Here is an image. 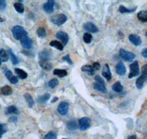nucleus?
Masks as SVG:
<instances>
[{"label": "nucleus", "instance_id": "3", "mask_svg": "<svg viewBox=\"0 0 147 139\" xmlns=\"http://www.w3.org/2000/svg\"><path fill=\"white\" fill-rule=\"evenodd\" d=\"M50 20L54 24L57 25V26H61L66 22L67 16L63 13L57 14V15L51 17Z\"/></svg>", "mask_w": 147, "mask_h": 139}, {"label": "nucleus", "instance_id": "43", "mask_svg": "<svg viewBox=\"0 0 147 139\" xmlns=\"http://www.w3.org/2000/svg\"><path fill=\"white\" fill-rule=\"evenodd\" d=\"M95 81L96 82H97V83H100V84H105V81H104V80L102 79L99 76H98V75L95 76Z\"/></svg>", "mask_w": 147, "mask_h": 139}, {"label": "nucleus", "instance_id": "31", "mask_svg": "<svg viewBox=\"0 0 147 139\" xmlns=\"http://www.w3.org/2000/svg\"><path fill=\"white\" fill-rule=\"evenodd\" d=\"M136 7H134L132 9H129L127 8L126 7L123 6V5H121L119 8V11L121 13H132V12L136 11Z\"/></svg>", "mask_w": 147, "mask_h": 139}, {"label": "nucleus", "instance_id": "44", "mask_svg": "<svg viewBox=\"0 0 147 139\" xmlns=\"http://www.w3.org/2000/svg\"><path fill=\"white\" fill-rule=\"evenodd\" d=\"M141 55L144 56V58H146L147 57V48H144V50L141 52Z\"/></svg>", "mask_w": 147, "mask_h": 139}, {"label": "nucleus", "instance_id": "36", "mask_svg": "<svg viewBox=\"0 0 147 139\" xmlns=\"http://www.w3.org/2000/svg\"><path fill=\"white\" fill-rule=\"evenodd\" d=\"M92 39H93V37H92V35L90 33L86 32V33L83 35V40L85 43H87V44L90 43L92 41Z\"/></svg>", "mask_w": 147, "mask_h": 139}, {"label": "nucleus", "instance_id": "8", "mask_svg": "<svg viewBox=\"0 0 147 139\" xmlns=\"http://www.w3.org/2000/svg\"><path fill=\"white\" fill-rule=\"evenodd\" d=\"M20 43L22 46L25 49H31L32 48V45H33V42H32V39L29 37L28 36H25L24 37H23L20 40Z\"/></svg>", "mask_w": 147, "mask_h": 139}, {"label": "nucleus", "instance_id": "34", "mask_svg": "<svg viewBox=\"0 0 147 139\" xmlns=\"http://www.w3.org/2000/svg\"><path fill=\"white\" fill-rule=\"evenodd\" d=\"M14 7H15L16 10L18 12V13H23L24 12V5L20 2H16V3L14 4Z\"/></svg>", "mask_w": 147, "mask_h": 139}, {"label": "nucleus", "instance_id": "45", "mask_svg": "<svg viewBox=\"0 0 147 139\" xmlns=\"http://www.w3.org/2000/svg\"><path fill=\"white\" fill-rule=\"evenodd\" d=\"M17 121V118L16 117V116H12V117H10V119H9V122H16Z\"/></svg>", "mask_w": 147, "mask_h": 139}, {"label": "nucleus", "instance_id": "24", "mask_svg": "<svg viewBox=\"0 0 147 139\" xmlns=\"http://www.w3.org/2000/svg\"><path fill=\"white\" fill-rule=\"evenodd\" d=\"M24 98L25 99L26 102H27L29 107H30V108H32V106L35 104V101L32 99V96H31L29 93H25V94H24Z\"/></svg>", "mask_w": 147, "mask_h": 139}, {"label": "nucleus", "instance_id": "15", "mask_svg": "<svg viewBox=\"0 0 147 139\" xmlns=\"http://www.w3.org/2000/svg\"><path fill=\"white\" fill-rule=\"evenodd\" d=\"M126 71H127V69H126V67L124 63L121 62V61H119L115 65V72H116V73L119 76H124L125 74Z\"/></svg>", "mask_w": 147, "mask_h": 139}, {"label": "nucleus", "instance_id": "4", "mask_svg": "<svg viewBox=\"0 0 147 139\" xmlns=\"http://www.w3.org/2000/svg\"><path fill=\"white\" fill-rule=\"evenodd\" d=\"M119 56H121L122 59H124L126 61H128V62H130L136 58L135 53L131 51H127L123 48H121L119 50Z\"/></svg>", "mask_w": 147, "mask_h": 139}, {"label": "nucleus", "instance_id": "33", "mask_svg": "<svg viewBox=\"0 0 147 139\" xmlns=\"http://www.w3.org/2000/svg\"><path fill=\"white\" fill-rule=\"evenodd\" d=\"M66 127L67 128L70 130H74L77 128V124L75 121H74V120H70L67 122L66 124Z\"/></svg>", "mask_w": 147, "mask_h": 139}, {"label": "nucleus", "instance_id": "10", "mask_svg": "<svg viewBox=\"0 0 147 139\" xmlns=\"http://www.w3.org/2000/svg\"><path fill=\"white\" fill-rule=\"evenodd\" d=\"M55 36H56V37H57V39H59L60 41L62 42V45H63V46L66 45L67 43H68V42H69V35H68L67 33H65V31H57V33H56V35H55Z\"/></svg>", "mask_w": 147, "mask_h": 139}, {"label": "nucleus", "instance_id": "47", "mask_svg": "<svg viewBox=\"0 0 147 139\" xmlns=\"http://www.w3.org/2000/svg\"><path fill=\"white\" fill-rule=\"evenodd\" d=\"M57 100H58V98H57V97H55V99H53V100H52V103H55L56 101H57Z\"/></svg>", "mask_w": 147, "mask_h": 139}, {"label": "nucleus", "instance_id": "9", "mask_svg": "<svg viewBox=\"0 0 147 139\" xmlns=\"http://www.w3.org/2000/svg\"><path fill=\"white\" fill-rule=\"evenodd\" d=\"M83 29L87 31L88 33H96L99 31V29L92 22H87L83 25Z\"/></svg>", "mask_w": 147, "mask_h": 139}, {"label": "nucleus", "instance_id": "38", "mask_svg": "<svg viewBox=\"0 0 147 139\" xmlns=\"http://www.w3.org/2000/svg\"><path fill=\"white\" fill-rule=\"evenodd\" d=\"M7 130V125L5 124H1V123H0V138L2 137V135H3L5 132H6Z\"/></svg>", "mask_w": 147, "mask_h": 139}, {"label": "nucleus", "instance_id": "14", "mask_svg": "<svg viewBox=\"0 0 147 139\" xmlns=\"http://www.w3.org/2000/svg\"><path fill=\"white\" fill-rule=\"evenodd\" d=\"M55 2L53 0H49L46 2L45 4H44L43 5V9H44V11L47 13H52V12L54 11V6H55Z\"/></svg>", "mask_w": 147, "mask_h": 139}, {"label": "nucleus", "instance_id": "16", "mask_svg": "<svg viewBox=\"0 0 147 139\" xmlns=\"http://www.w3.org/2000/svg\"><path fill=\"white\" fill-rule=\"evenodd\" d=\"M5 77H6V78H7V80L10 81V84H16L18 83V78H17L16 76H15L10 70L6 69V71L5 72Z\"/></svg>", "mask_w": 147, "mask_h": 139}, {"label": "nucleus", "instance_id": "32", "mask_svg": "<svg viewBox=\"0 0 147 139\" xmlns=\"http://www.w3.org/2000/svg\"><path fill=\"white\" fill-rule=\"evenodd\" d=\"M36 34L37 35H38V37H40V38H44V37H45L47 35V31H46V29L44 27H39V28L37 29Z\"/></svg>", "mask_w": 147, "mask_h": 139}, {"label": "nucleus", "instance_id": "30", "mask_svg": "<svg viewBox=\"0 0 147 139\" xmlns=\"http://www.w3.org/2000/svg\"><path fill=\"white\" fill-rule=\"evenodd\" d=\"M53 73L54 75L60 77V78H63V77L66 76L67 75H68V73H67L66 70H60V69L54 70Z\"/></svg>", "mask_w": 147, "mask_h": 139}, {"label": "nucleus", "instance_id": "42", "mask_svg": "<svg viewBox=\"0 0 147 139\" xmlns=\"http://www.w3.org/2000/svg\"><path fill=\"white\" fill-rule=\"evenodd\" d=\"M22 53H24V55H26V56H31V57H33L34 56V53H32L31 51H22Z\"/></svg>", "mask_w": 147, "mask_h": 139}, {"label": "nucleus", "instance_id": "13", "mask_svg": "<svg viewBox=\"0 0 147 139\" xmlns=\"http://www.w3.org/2000/svg\"><path fill=\"white\" fill-rule=\"evenodd\" d=\"M102 75L104 78H105L107 81H110L111 78H112V73L110 71V68L109 67V65L107 64H105L104 65L103 69H102Z\"/></svg>", "mask_w": 147, "mask_h": 139}, {"label": "nucleus", "instance_id": "46", "mask_svg": "<svg viewBox=\"0 0 147 139\" xmlns=\"http://www.w3.org/2000/svg\"><path fill=\"white\" fill-rule=\"evenodd\" d=\"M128 139H138V138L136 136H129Z\"/></svg>", "mask_w": 147, "mask_h": 139}, {"label": "nucleus", "instance_id": "26", "mask_svg": "<svg viewBox=\"0 0 147 139\" xmlns=\"http://www.w3.org/2000/svg\"><path fill=\"white\" fill-rule=\"evenodd\" d=\"M112 90L114 92L118 93H120L123 91L124 90V87L122 86V84H121L120 81H116L115 83H114L112 86Z\"/></svg>", "mask_w": 147, "mask_h": 139}, {"label": "nucleus", "instance_id": "41", "mask_svg": "<svg viewBox=\"0 0 147 139\" xmlns=\"http://www.w3.org/2000/svg\"><path fill=\"white\" fill-rule=\"evenodd\" d=\"M92 67L94 70V71H96V70H99L100 69V63L98 62V61H96L94 62L93 65H92Z\"/></svg>", "mask_w": 147, "mask_h": 139}, {"label": "nucleus", "instance_id": "29", "mask_svg": "<svg viewBox=\"0 0 147 139\" xmlns=\"http://www.w3.org/2000/svg\"><path fill=\"white\" fill-rule=\"evenodd\" d=\"M1 92L5 96H8V95H10L13 93V90H12V88L10 86L6 85V86H3L1 89Z\"/></svg>", "mask_w": 147, "mask_h": 139}, {"label": "nucleus", "instance_id": "50", "mask_svg": "<svg viewBox=\"0 0 147 139\" xmlns=\"http://www.w3.org/2000/svg\"><path fill=\"white\" fill-rule=\"evenodd\" d=\"M63 139H67V138H63Z\"/></svg>", "mask_w": 147, "mask_h": 139}, {"label": "nucleus", "instance_id": "21", "mask_svg": "<svg viewBox=\"0 0 147 139\" xmlns=\"http://www.w3.org/2000/svg\"><path fill=\"white\" fill-rule=\"evenodd\" d=\"M15 72L16 73L17 76L21 79H25L27 78V73L23 70L20 69V68H15Z\"/></svg>", "mask_w": 147, "mask_h": 139}, {"label": "nucleus", "instance_id": "6", "mask_svg": "<svg viewBox=\"0 0 147 139\" xmlns=\"http://www.w3.org/2000/svg\"><path fill=\"white\" fill-rule=\"evenodd\" d=\"M68 111H69V103L65 101L60 102L57 106V112L61 116H65L68 114Z\"/></svg>", "mask_w": 147, "mask_h": 139}, {"label": "nucleus", "instance_id": "2", "mask_svg": "<svg viewBox=\"0 0 147 139\" xmlns=\"http://www.w3.org/2000/svg\"><path fill=\"white\" fill-rule=\"evenodd\" d=\"M146 67L147 65H145L144 67H143L142 69V74L140 76V77L137 78L136 82V86H137L138 89L140 90V89H142L144 86V84L146 83V81L147 79V70H146Z\"/></svg>", "mask_w": 147, "mask_h": 139}, {"label": "nucleus", "instance_id": "39", "mask_svg": "<svg viewBox=\"0 0 147 139\" xmlns=\"http://www.w3.org/2000/svg\"><path fill=\"white\" fill-rule=\"evenodd\" d=\"M62 59L64 60V61H67V62L69 63V65H73V62H72V60L71 59V57L70 56H69V54H67L65 55V56H64L62 58Z\"/></svg>", "mask_w": 147, "mask_h": 139}, {"label": "nucleus", "instance_id": "35", "mask_svg": "<svg viewBox=\"0 0 147 139\" xmlns=\"http://www.w3.org/2000/svg\"><path fill=\"white\" fill-rule=\"evenodd\" d=\"M59 84V81L57 78H52L50 81H49L48 86L51 88V89H54L55 88L57 85Z\"/></svg>", "mask_w": 147, "mask_h": 139}, {"label": "nucleus", "instance_id": "27", "mask_svg": "<svg viewBox=\"0 0 147 139\" xmlns=\"http://www.w3.org/2000/svg\"><path fill=\"white\" fill-rule=\"evenodd\" d=\"M81 70L82 72H85V73H87L88 74L90 75V76H93L94 74V70L93 69L91 65H84L81 67Z\"/></svg>", "mask_w": 147, "mask_h": 139}, {"label": "nucleus", "instance_id": "28", "mask_svg": "<svg viewBox=\"0 0 147 139\" xmlns=\"http://www.w3.org/2000/svg\"><path fill=\"white\" fill-rule=\"evenodd\" d=\"M49 45H50V46L54 47V48L59 50V51H63L64 48L63 45H62V43H60L59 41H57V40H52V41H51Z\"/></svg>", "mask_w": 147, "mask_h": 139}, {"label": "nucleus", "instance_id": "1", "mask_svg": "<svg viewBox=\"0 0 147 139\" xmlns=\"http://www.w3.org/2000/svg\"><path fill=\"white\" fill-rule=\"evenodd\" d=\"M12 35L16 40H21L23 37L27 36V31L22 26H15L11 29Z\"/></svg>", "mask_w": 147, "mask_h": 139}, {"label": "nucleus", "instance_id": "17", "mask_svg": "<svg viewBox=\"0 0 147 139\" xmlns=\"http://www.w3.org/2000/svg\"><path fill=\"white\" fill-rule=\"evenodd\" d=\"M51 94L49 93H46V94H43L41 96L38 97L37 98V102L39 103V104H44L50 99Z\"/></svg>", "mask_w": 147, "mask_h": 139}, {"label": "nucleus", "instance_id": "11", "mask_svg": "<svg viewBox=\"0 0 147 139\" xmlns=\"http://www.w3.org/2000/svg\"><path fill=\"white\" fill-rule=\"evenodd\" d=\"M52 52L50 50H44L39 53L38 58L40 61H49L51 59Z\"/></svg>", "mask_w": 147, "mask_h": 139}, {"label": "nucleus", "instance_id": "5", "mask_svg": "<svg viewBox=\"0 0 147 139\" xmlns=\"http://www.w3.org/2000/svg\"><path fill=\"white\" fill-rule=\"evenodd\" d=\"M129 70L130 72L129 73L128 78H132L133 77L138 76L140 73V68H139L138 61H136L129 65Z\"/></svg>", "mask_w": 147, "mask_h": 139}, {"label": "nucleus", "instance_id": "19", "mask_svg": "<svg viewBox=\"0 0 147 139\" xmlns=\"http://www.w3.org/2000/svg\"><path fill=\"white\" fill-rule=\"evenodd\" d=\"M39 65L42 69L47 70V71H49L52 68V63L48 61H39Z\"/></svg>", "mask_w": 147, "mask_h": 139}, {"label": "nucleus", "instance_id": "23", "mask_svg": "<svg viewBox=\"0 0 147 139\" xmlns=\"http://www.w3.org/2000/svg\"><path fill=\"white\" fill-rule=\"evenodd\" d=\"M8 54L9 56L10 57V59H11L12 64L13 65H18V63H19V59H18V57L16 56V54L13 53V51L11 49L8 50Z\"/></svg>", "mask_w": 147, "mask_h": 139}, {"label": "nucleus", "instance_id": "37", "mask_svg": "<svg viewBox=\"0 0 147 139\" xmlns=\"http://www.w3.org/2000/svg\"><path fill=\"white\" fill-rule=\"evenodd\" d=\"M43 139H57V136L55 135V132L51 131V132H49Z\"/></svg>", "mask_w": 147, "mask_h": 139}, {"label": "nucleus", "instance_id": "40", "mask_svg": "<svg viewBox=\"0 0 147 139\" xmlns=\"http://www.w3.org/2000/svg\"><path fill=\"white\" fill-rule=\"evenodd\" d=\"M6 7H7V2L4 0H0V10L2 11L6 8Z\"/></svg>", "mask_w": 147, "mask_h": 139}, {"label": "nucleus", "instance_id": "25", "mask_svg": "<svg viewBox=\"0 0 147 139\" xmlns=\"http://www.w3.org/2000/svg\"><path fill=\"white\" fill-rule=\"evenodd\" d=\"M138 18V20L142 22H146L147 21V10H141L139 11L137 14Z\"/></svg>", "mask_w": 147, "mask_h": 139}, {"label": "nucleus", "instance_id": "18", "mask_svg": "<svg viewBox=\"0 0 147 139\" xmlns=\"http://www.w3.org/2000/svg\"><path fill=\"white\" fill-rule=\"evenodd\" d=\"M9 54L8 52L4 48L0 49V61L1 62H6L9 59Z\"/></svg>", "mask_w": 147, "mask_h": 139}, {"label": "nucleus", "instance_id": "49", "mask_svg": "<svg viewBox=\"0 0 147 139\" xmlns=\"http://www.w3.org/2000/svg\"><path fill=\"white\" fill-rule=\"evenodd\" d=\"M1 65H2V62L0 61V67H1Z\"/></svg>", "mask_w": 147, "mask_h": 139}, {"label": "nucleus", "instance_id": "7", "mask_svg": "<svg viewBox=\"0 0 147 139\" xmlns=\"http://www.w3.org/2000/svg\"><path fill=\"white\" fill-rule=\"evenodd\" d=\"M90 122H91V120L88 117L81 118L79 120V127H80L81 130H86L90 127Z\"/></svg>", "mask_w": 147, "mask_h": 139}, {"label": "nucleus", "instance_id": "20", "mask_svg": "<svg viewBox=\"0 0 147 139\" xmlns=\"http://www.w3.org/2000/svg\"><path fill=\"white\" fill-rule=\"evenodd\" d=\"M94 89L95 90H97V91L101 92L102 93H107V88L105 87V84L100 83H97V82H95L94 84Z\"/></svg>", "mask_w": 147, "mask_h": 139}, {"label": "nucleus", "instance_id": "48", "mask_svg": "<svg viewBox=\"0 0 147 139\" xmlns=\"http://www.w3.org/2000/svg\"><path fill=\"white\" fill-rule=\"evenodd\" d=\"M4 21V19L2 18H1V17H0V23H2V22H3Z\"/></svg>", "mask_w": 147, "mask_h": 139}, {"label": "nucleus", "instance_id": "22", "mask_svg": "<svg viewBox=\"0 0 147 139\" xmlns=\"http://www.w3.org/2000/svg\"><path fill=\"white\" fill-rule=\"evenodd\" d=\"M5 114L9 115V114H17L18 113V108L16 107L15 106H10L7 108H5Z\"/></svg>", "mask_w": 147, "mask_h": 139}, {"label": "nucleus", "instance_id": "12", "mask_svg": "<svg viewBox=\"0 0 147 139\" xmlns=\"http://www.w3.org/2000/svg\"><path fill=\"white\" fill-rule=\"evenodd\" d=\"M128 39L136 46H139V45L142 44V40H141V38L140 37V36L138 35H136V34H131V35H129Z\"/></svg>", "mask_w": 147, "mask_h": 139}]
</instances>
